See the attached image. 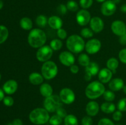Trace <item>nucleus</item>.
<instances>
[{"label": "nucleus", "mask_w": 126, "mask_h": 125, "mask_svg": "<svg viewBox=\"0 0 126 125\" xmlns=\"http://www.w3.org/2000/svg\"><path fill=\"white\" fill-rule=\"evenodd\" d=\"M45 32L39 28L32 29L28 36V42L33 48H40L46 42Z\"/></svg>", "instance_id": "nucleus-1"}, {"label": "nucleus", "mask_w": 126, "mask_h": 125, "mask_svg": "<svg viewBox=\"0 0 126 125\" xmlns=\"http://www.w3.org/2000/svg\"><path fill=\"white\" fill-rule=\"evenodd\" d=\"M29 119L34 125H42L49 121L50 116L49 112L44 108H36L30 112Z\"/></svg>", "instance_id": "nucleus-2"}, {"label": "nucleus", "mask_w": 126, "mask_h": 125, "mask_svg": "<svg viewBox=\"0 0 126 125\" xmlns=\"http://www.w3.org/2000/svg\"><path fill=\"white\" fill-rule=\"evenodd\" d=\"M85 42L83 38L77 34H73L68 38L66 42V47L70 51L78 53L85 49Z\"/></svg>", "instance_id": "nucleus-3"}, {"label": "nucleus", "mask_w": 126, "mask_h": 125, "mask_svg": "<svg viewBox=\"0 0 126 125\" xmlns=\"http://www.w3.org/2000/svg\"><path fill=\"white\" fill-rule=\"evenodd\" d=\"M105 91V88L102 82L94 81L87 86L85 90V94L87 98L95 99L103 95Z\"/></svg>", "instance_id": "nucleus-4"}, {"label": "nucleus", "mask_w": 126, "mask_h": 125, "mask_svg": "<svg viewBox=\"0 0 126 125\" xmlns=\"http://www.w3.org/2000/svg\"><path fill=\"white\" fill-rule=\"evenodd\" d=\"M58 74V67L55 62L47 61L43 64L41 67V74L46 80L53 79Z\"/></svg>", "instance_id": "nucleus-5"}, {"label": "nucleus", "mask_w": 126, "mask_h": 125, "mask_svg": "<svg viewBox=\"0 0 126 125\" xmlns=\"http://www.w3.org/2000/svg\"><path fill=\"white\" fill-rule=\"evenodd\" d=\"M63 102L60 99V96L57 95H52L45 98L44 100V109L50 113L56 112L59 108L62 107Z\"/></svg>", "instance_id": "nucleus-6"}, {"label": "nucleus", "mask_w": 126, "mask_h": 125, "mask_svg": "<svg viewBox=\"0 0 126 125\" xmlns=\"http://www.w3.org/2000/svg\"><path fill=\"white\" fill-rule=\"evenodd\" d=\"M53 55V50L49 45H43L39 48L36 52L37 60L41 62H46L49 61Z\"/></svg>", "instance_id": "nucleus-7"}, {"label": "nucleus", "mask_w": 126, "mask_h": 125, "mask_svg": "<svg viewBox=\"0 0 126 125\" xmlns=\"http://www.w3.org/2000/svg\"><path fill=\"white\" fill-rule=\"evenodd\" d=\"M60 99L63 104H71L75 100V94L72 89L68 88H63L59 94Z\"/></svg>", "instance_id": "nucleus-8"}, {"label": "nucleus", "mask_w": 126, "mask_h": 125, "mask_svg": "<svg viewBox=\"0 0 126 125\" xmlns=\"http://www.w3.org/2000/svg\"><path fill=\"white\" fill-rule=\"evenodd\" d=\"M102 43L97 39H91L85 44V49L89 54H95L100 50Z\"/></svg>", "instance_id": "nucleus-9"}, {"label": "nucleus", "mask_w": 126, "mask_h": 125, "mask_svg": "<svg viewBox=\"0 0 126 125\" xmlns=\"http://www.w3.org/2000/svg\"><path fill=\"white\" fill-rule=\"evenodd\" d=\"M101 12L105 16H111L116 11V4L113 0H107L101 6Z\"/></svg>", "instance_id": "nucleus-10"}, {"label": "nucleus", "mask_w": 126, "mask_h": 125, "mask_svg": "<svg viewBox=\"0 0 126 125\" xmlns=\"http://www.w3.org/2000/svg\"><path fill=\"white\" fill-rule=\"evenodd\" d=\"M76 19L77 23L80 26H86L90 23L91 20V13L86 9H81L78 12Z\"/></svg>", "instance_id": "nucleus-11"}, {"label": "nucleus", "mask_w": 126, "mask_h": 125, "mask_svg": "<svg viewBox=\"0 0 126 125\" xmlns=\"http://www.w3.org/2000/svg\"><path fill=\"white\" fill-rule=\"evenodd\" d=\"M59 60L63 65L70 67L75 63V58L71 51H64L59 55Z\"/></svg>", "instance_id": "nucleus-12"}, {"label": "nucleus", "mask_w": 126, "mask_h": 125, "mask_svg": "<svg viewBox=\"0 0 126 125\" xmlns=\"http://www.w3.org/2000/svg\"><path fill=\"white\" fill-rule=\"evenodd\" d=\"M111 29L115 35L121 37L126 33V25L121 20H115L111 23Z\"/></svg>", "instance_id": "nucleus-13"}, {"label": "nucleus", "mask_w": 126, "mask_h": 125, "mask_svg": "<svg viewBox=\"0 0 126 125\" xmlns=\"http://www.w3.org/2000/svg\"><path fill=\"white\" fill-rule=\"evenodd\" d=\"M90 28L94 33H98L104 28V22L103 20L98 17H94L90 21Z\"/></svg>", "instance_id": "nucleus-14"}, {"label": "nucleus", "mask_w": 126, "mask_h": 125, "mask_svg": "<svg viewBox=\"0 0 126 125\" xmlns=\"http://www.w3.org/2000/svg\"><path fill=\"white\" fill-rule=\"evenodd\" d=\"M113 76V72L107 68H103L101 69L98 72V79L102 83H107L110 82Z\"/></svg>", "instance_id": "nucleus-15"}, {"label": "nucleus", "mask_w": 126, "mask_h": 125, "mask_svg": "<svg viewBox=\"0 0 126 125\" xmlns=\"http://www.w3.org/2000/svg\"><path fill=\"white\" fill-rule=\"evenodd\" d=\"M99 104L96 101H90L87 104L86 107V111L87 115L90 116H95L99 112Z\"/></svg>", "instance_id": "nucleus-16"}, {"label": "nucleus", "mask_w": 126, "mask_h": 125, "mask_svg": "<svg viewBox=\"0 0 126 125\" xmlns=\"http://www.w3.org/2000/svg\"><path fill=\"white\" fill-rule=\"evenodd\" d=\"M18 88L17 82L14 80L7 81L3 85V90L8 94H12L17 91Z\"/></svg>", "instance_id": "nucleus-17"}, {"label": "nucleus", "mask_w": 126, "mask_h": 125, "mask_svg": "<svg viewBox=\"0 0 126 125\" xmlns=\"http://www.w3.org/2000/svg\"><path fill=\"white\" fill-rule=\"evenodd\" d=\"M48 24L51 28L58 30L62 27L63 21L58 16L53 15L48 19Z\"/></svg>", "instance_id": "nucleus-18"}, {"label": "nucleus", "mask_w": 126, "mask_h": 125, "mask_svg": "<svg viewBox=\"0 0 126 125\" xmlns=\"http://www.w3.org/2000/svg\"><path fill=\"white\" fill-rule=\"evenodd\" d=\"M124 86V82L122 78H115L110 82L109 88L113 91H119L123 88Z\"/></svg>", "instance_id": "nucleus-19"}, {"label": "nucleus", "mask_w": 126, "mask_h": 125, "mask_svg": "<svg viewBox=\"0 0 126 125\" xmlns=\"http://www.w3.org/2000/svg\"><path fill=\"white\" fill-rule=\"evenodd\" d=\"M44 78L43 75L36 72H32L30 74L28 77L30 82L34 85H39L42 84L44 81Z\"/></svg>", "instance_id": "nucleus-20"}, {"label": "nucleus", "mask_w": 126, "mask_h": 125, "mask_svg": "<svg viewBox=\"0 0 126 125\" xmlns=\"http://www.w3.org/2000/svg\"><path fill=\"white\" fill-rule=\"evenodd\" d=\"M39 91L43 96L47 98L53 94V88L49 83H42L39 87Z\"/></svg>", "instance_id": "nucleus-21"}, {"label": "nucleus", "mask_w": 126, "mask_h": 125, "mask_svg": "<svg viewBox=\"0 0 126 125\" xmlns=\"http://www.w3.org/2000/svg\"><path fill=\"white\" fill-rule=\"evenodd\" d=\"M100 109L105 113H113L115 112L116 105L111 102H105L101 105Z\"/></svg>", "instance_id": "nucleus-22"}, {"label": "nucleus", "mask_w": 126, "mask_h": 125, "mask_svg": "<svg viewBox=\"0 0 126 125\" xmlns=\"http://www.w3.org/2000/svg\"><path fill=\"white\" fill-rule=\"evenodd\" d=\"M20 25L24 30H32L33 28V22L29 17H23L20 21Z\"/></svg>", "instance_id": "nucleus-23"}, {"label": "nucleus", "mask_w": 126, "mask_h": 125, "mask_svg": "<svg viewBox=\"0 0 126 125\" xmlns=\"http://www.w3.org/2000/svg\"><path fill=\"white\" fill-rule=\"evenodd\" d=\"M85 71L92 75H96L99 72V66L96 62H91L86 67Z\"/></svg>", "instance_id": "nucleus-24"}, {"label": "nucleus", "mask_w": 126, "mask_h": 125, "mask_svg": "<svg viewBox=\"0 0 126 125\" xmlns=\"http://www.w3.org/2000/svg\"><path fill=\"white\" fill-rule=\"evenodd\" d=\"M119 66V61L116 58H110L108 59L107 62V67L110 71L113 72V73H116V69Z\"/></svg>", "instance_id": "nucleus-25"}, {"label": "nucleus", "mask_w": 126, "mask_h": 125, "mask_svg": "<svg viewBox=\"0 0 126 125\" xmlns=\"http://www.w3.org/2000/svg\"><path fill=\"white\" fill-rule=\"evenodd\" d=\"M64 123L65 125H78V120L76 116L70 114L64 118Z\"/></svg>", "instance_id": "nucleus-26"}, {"label": "nucleus", "mask_w": 126, "mask_h": 125, "mask_svg": "<svg viewBox=\"0 0 126 125\" xmlns=\"http://www.w3.org/2000/svg\"><path fill=\"white\" fill-rule=\"evenodd\" d=\"M78 62L81 66L86 67L91 62V60L89 56L87 54L81 53L78 57Z\"/></svg>", "instance_id": "nucleus-27"}, {"label": "nucleus", "mask_w": 126, "mask_h": 125, "mask_svg": "<svg viewBox=\"0 0 126 125\" xmlns=\"http://www.w3.org/2000/svg\"><path fill=\"white\" fill-rule=\"evenodd\" d=\"M36 23L40 28H44L48 23L47 18L44 15H39L36 18Z\"/></svg>", "instance_id": "nucleus-28"}, {"label": "nucleus", "mask_w": 126, "mask_h": 125, "mask_svg": "<svg viewBox=\"0 0 126 125\" xmlns=\"http://www.w3.org/2000/svg\"><path fill=\"white\" fill-rule=\"evenodd\" d=\"M9 36V31L6 26L0 25V44L6 40Z\"/></svg>", "instance_id": "nucleus-29"}, {"label": "nucleus", "mask_w": 126, "mask_h": 125, "mask_svg": "<svg viewBox=\"0 0 126 125\" xmlns=\"http://www.w3.org/2000/svg\"><path fill=\"white\" fill-rule=\"evenodd\" d=\"M63 46V43L60 39H54L52 40L50 42V47L52 48L53 50H60Z\"/></svg>", "instance_id": "nucleus-30"}, {"label": "nucleus", "mask_w": 126, "mask_h": 125, "mask_svg": "<svg viewBox=\"0 0 126 125\" xmlns=\"http://www.w3.org/2000/svg\"><path fill=\"white\" fill-rule=\"evenodd\" d=\"M104 99L107 102H112L115 99V94L114 92L111 90H105L103 94Z\"/></svg>", "instance_id": "nucleus-31"}, {"label": "nucleus", "mask_w": 126, "mask_h": 125, "mask_svg": "<svg viewBox=\"0 0 126 125\" xmlns=\"http://www.w3.org/2000/svg\"><path fill=\"white\" fill-rule=\"evenodd\" d=\"M81 36L82 38H91L94 36V31L88 28H82L81 30Z\"/></svg>", "instance_id": "nucleus-32"}, {"label": "nucleus", "mask_w": 126, "mask_h": 125, "mask_svg": "<svg viewBox=\"0 0 126 125\" xmlns=\"http://www.w3.org/2000/svg\"><path fill=\"white\" fill-rule=\"evenodd\" d=\"M62 119L59 115H54L50 118L49 122L50 125H60L62 123Z\"/></svg>", "instance_id": "nucleus-33"}, {"label": "nucleus", "mask_w": 126, "mask_h": 125, "mask_svg": "<svg viewBox=\"0 0 126 125\" xmlns=\"http://www.w3.org/2000/svg\"><path fill=\"white\" fill-rule=\"evenodd\" d=\"M66 6L68 10L72 11V12H76L78 10L79 8L78 3L75 1H73V0H70V1H68Z\"/></svg>", "instance_id": "nucleus-34"}, {"label": "nucleus", "mask_w": 126, "mask_h": 125, "mask_svg": "<svg viewBox=\"0 0 126 125\" xmlns=\"http://www.w3.org/2000/svg\"><path fill=\"white\" fill-rule=\"evenodd\" d=\"M79 4L82 8L86 9L92 6L93 4V0H80Z\"/></svg>", "instance_id": "nucleus-35"}, {"label": "nucleus", "mask_w": 126, "mask_h": 125, "mask_svg": "<svg viewBox=\"0 0 126 125\" xmlns=\"http://www.w3.org/2000/svg\"><path fill=\"white\" fill-rule=\"evenodd\" d=\"M118 110L121 112H126V98L120 99L118 103Z\"/></svg>", "instance_id": "nucleus-36"}, {"label": "nucleus", "mask_w": 126, "mask_h": 125, "mask_svg": "<svg viewBox=\"0 0 126 125\" xmlns=\"http://www.w3.org/2000/svg\"><path fill=\"white\" fill-rule=\"evenodd\" d=\"M81 124L82 125H92L93 120L90 116H85L81 120Z\"/></svg>", "instance_id": "nucleus-37"}, {"label": "nucleus", "mask_w": 126, "mask_h": 125, "mask_svg": "<svg viewBox=\"0 0 126 125\" xmlns=\"http://www.w3.org/2000/svg\"><path fill=\"white\" fill-rule=\"evenodd\" d=\"M98 125H115L114 123L109 118H103L100 119L98 123Z\"/></svg>", "instance_id": "nucleus-38"}, {"label": "nucleus", "mask_w": 126, "mask_h": 125, "mask_svg": "<svg viewBox=\"0 0 126 125\" xmlns=\"http://www.w3.org/2000/svg\"><path fill=\"white\" fill-rule=\"evenodd\" d=\"M57 34L58 37L60 39H65L67 38V32L63 28H60V29H58Z\"/></svg>", "instance_id": "nucleus-39"}, {"label": "nucleus", "mask_w": 126, "mask_h": 125, "mask_svg": "<svg viewBox=\"0 0 126 125\" xmlns=\"http://www.w3.org/2000/svg\"><path fill=\"white\" fill-rule=\"evenodd\" d=\"M119 58L123 63L126 64V49H123L119 51Z\"/></svg>", "instance_id": "nucleus-40"}, {"label": "nucleus", "mask_w": 126, "mask_h": 125, "mask_svg": "<svg viewBox=\"0 0 126 125\" xmlns=\"http://www.w3.org/2000/svg\"><path fill=\"white\" fill-rule=\"evenodd\" d=\"M55 112H56L57 115H59V116H60L62 118H65L66 116V115H67V112H66V110L64 109L62 107H61L59 108V109L56 110Z\"/></svg>", "instance_id": "nucleus-41"}, {"label": "nucleus", "mask_w": 126, "mask_h": 125, "mask_svg": "<svg viewBox=\"0 0 126 125\" xmlns=\"http://www.w3.org/2000/svg\"><path fill=\"white\" fill-rule=\"evenodd\" d=\"M14 99L12 97L6 96L3 99V102L5 105L8 107L12 106L14 104Z\"/></svg>", "instance_id": "nucleus-42"}, {"label": "nucleus", "mask_w": 126, "mask_h": 125, "mask_svg": "<svg viewBox=\"0 0 126 125\" xmlns=\"http://www.w3.org/2000/svg\"><path fill=\"white\" fill-rule=\"evenodd\" d=\"M123 118V113H122L121 111L120 110H117L115 111L113 114V119L114 121H120Z\"/></svg>", "instance_id": "nucleus-43"}, {"label": "nucleus", "mask_w": 126, "mask_h": 125, "mask_svg": "<svg viewBox=\"0 0 126 125\" xmlns=\"http://www.w3.org/2000/svg\"><path fill=\"white\" fill-rule=\"evenodd\" d=\"M67 10L68 9L67 7H66V6H65V5L64 4H62L59 5L57 7L58 12L60 13V14L61 15L66 14V12H67Z\"/></svg>", "instance_id": "nucleus-44"}, {"label": "nucleus", "mask_w": 126, "mask_h": 125, "mask_svg": "<svg viewBox=\"0 0 126 125\" xmlns=\"http://www.w3.org/2000/svg\"><path fill=\"white\" fill-rule=\"evenodd\" d=\"M70 71H71V73L73 74H77L79 72V67L77 65L73 64L72 66H70Z\"/></svg>", "instance_id": "nucleus-45"}, {"label": "nucleus", "mask_w": 126, "mask_h": 125, "mask_svg": "<svg viewBox=\"0 0 126 125\" xmlns=\"http://www.w3.org/2000/svg\"><path fill=\"white\" fill-rule=\"evenodd\" d=\"M7 125H23V122L20 119H16L12 122L9 123Z\"/></svg>", "instance_id": "nucleus-46"}, {"label": "nucleus", "mask_w": 126, "mask_h": 125, "mask_svg": "<svg viewBox=\"0 0 126 125\" xmlns=\"http://www.w3.org/2000/svg\"><path fill=\"white\" fill-rule=\"evenodd\" d=\"M119 42L122 45H126V33L119 38Z\"/></svg>", "instance_id": "nucleus-47"}, {"label": "nucleus", "mask_w": 126, "mask_h": 125, "mask_svg": "<svg viewBox=\"0 0 126 125\" xmlns=\"http://www.w3.org/2000/svg\"><path fill=\"white\" fill-rule=\"evenodd\" d=\"M92 75H91L90 74L87 73V72H86L84 75V78L86 81H89L91 80V78H92Z\"/></svg>", "instance_id": "nucleus-48"}, {"label": "nucleus", "mask_w": 126, "mask_h": 125, "mask_svg": "<svg viewBox=\"0 0 126 125\" xmlns=\"http://www.w3.org/2000/svg\"><path fill=\"white\" fill-rule=\"evenodd\" d=\"M4 98V94L3 91L0 89V101L2 100Z\"/></svg>", "instance_id": "nucleus-49"}, {"label": "nucleus", "mask_w": 126, "mask_h": 125, "mask_svg": "<svg viewBox=\"0 0 126 125\" xmlns=\"http://www.w3.org/2000/svg\"><path fill=\"white\" fill-rule=\"evenodd\" d=\"M121 11L124 13H126V4H123L121 7Z\"/></svg>", "instance_id": "nucleus-50"}, {"label": "nucleus", "mask_w": 126, "mask_h": 125, "mask_svg": "<svg viewBox=\"0 0 126 125\" xmlns=\"http://www.w3.org/2000/svg\"><path fill=\"white\" fill-rule=\"evenodd\" d=\"M3 7V2L1 0H0V10Z\"/></svg>", "instance_id": "nucleus-51"}, {"label": "nucleus", "mask_w": 126, "mask_h": 125, "mask_svg": "<svg viewBox=\"0 0 126 125\" xmlns=\"http://www.w3.org/2000/svg\"><path fill=\"white\" fill-rule=\"evenodd\" d=\"M123 92H124V93L126 94V85L124 86V87H123Z\"/></svg>", "instance_id": "nucleus-52"}, {"label": "nucleus", "mask_w": 126, "mask_h": 125, "mask_svg": "<svg viewBox=\"0 0 126 125\" xmlns=\"http://www.w3.org/2000/svg\"><path fill=\"white\" fill-rule=\"evenodd\" d=\"M96 1L98 2H105V1H107V0H96Z\"/></svg>", "instance_id": "nucleus-53"}, {"label": "nucleus", "mask_w": 126, "mask_h": 125, "mask_svg": "<svg viewBox=\"0 0 126 125\" xmlns=\"http://www.w3.org/2000/svg\"><path fill=\"white\" fill-rule=\"evenodd\" d=\"M113 1H114L116 4V3H119V2H120L121 0H113Z\"/></svg>", "instance_id": "nucleus-54"}, {"label": "nucleus", "mask_w": 126, "mask_h": 125, "mask_svg": "<svg viewBox=\"0 0 126 125\" xmlns=\"http://www.w3.org/2000/svg\"><path fill=\"white\" fill-rule=\"evenodd\" d=\"M1 74H0V80H1Z\"/></svg>", "instance_id": "nucleus-55"}]
</instances>
